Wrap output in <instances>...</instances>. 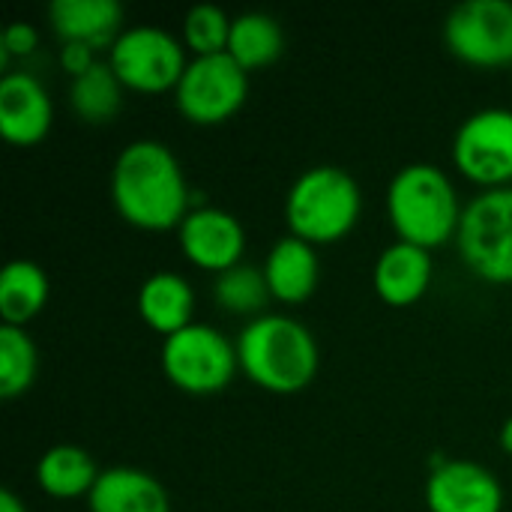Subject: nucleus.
Listing matches in <instances>:
<instances>
[{"instance_id": "7ed1b4c3", "label": "nucleus", "mask_w": 512, "mask_h": 512, "mask_svg": "<svg viewBox=\"0 0 512 512\" xmlns=\"http://www.w3.org/2000/svg\"><path fill=\"white\" fill-rule=\"evenodd\" d=\"M462 201L444 168L411 162L399 168L387 189V216L402 243L438 249L456 240L462 225Z\"/></svg>"}, {"instance_id": "f03ea898", "label": "nucleus", "mask_w": 512, "mask_h": 512, "mask_svg": "<svg viewBox=\"0 0 512 512\" xmlns=\"http://www.w3.org/2000/svg\"><path fill=\"white\" fill-rule=\"evenodd\" d=\"M240 372L261 390L276 396L303 393L321 366L318 342L306 324L288 315L252 318L237 336Z\"/></svg>"}, {"instance_id": "aec40b11", "label": "nucleus", "mask_w": 512, "mask_h": 512, "mask_svg": "<svg viewBox=\"0 0 512 512\" xmlns=\"http://www.w3.org/2000/svg\"><path fill=\"white\" fill-rule=\"evenodd\" d=\"M48 273L27 258H15L0 273V318L9 327H27L48 303Z\"/></svg>"}, {"instance_id": "bb28decb", "label": "nucleus", "mask_w": 512, "mask_h": 512, "mask_svg": "<svg viewBox=\"0 0 512 512\" xmlns=\"http://www.w3.org/2000/svg\"><path fill=\"white\" fill-rule=\"evenodd\" d=\"M57 60H60V69L69 75V81L78 78V75H84L87 69H93V66L99 63L96 48H90V45H84V42H60Z\"/></svg>"}, {"instance_id": "c85d7f7f", "label": "nucleus", "mask_w": 512, "mask_h": 512, "mask_svg": "<svg viewBox=\"0 0 512 512\" xmlns=\"http://www.w3.org/2000/svg\"><path fill=\"white\" fill-rule=\"evenodd\" d=\"M498 444H501V450L512 456V417L501 426V432H498Z\"/></svg>"}, {"instance_id": "a211bd4d", "label": "nucleus", "mask_w": 512, "mask_h": 512, "mask_svg": "<svg viewBox=\"0 0 512 512\" xmlns=\"http://www.w3.org/2000/svg\"><path fill=\"white\" fill-rule=\"evenodd\" d=\"M138 315L153 333L168 339L195 324V291L180 273L159 270L147 276L138 288Z\"/></svg>"}, {"instance_id": "ddd939ff", "label": "nucleus", "mask_w": 512, "mask_h": 512, "mask_svg": "<svg viewBox=\"0 0 512 512\" xmlns=\"http://www.w3.org/2000/svg\"><path fill=\"white\" fill-rule=\"evenodd\" d=\"M54 123V105L42 81L30 72L0 78V135L12 147L39 144Z\"/></svg>"}, {"instance_id": "20e7f679", "label": "nucleus", "mask_w": 512, "mask_h": 512, "mask_svg": "<svg viewBox=\"0 0 512 512\" xmlns=\"http://www.w3.org/2000/svg\"><path fill=\"white\" fill-rule=\"evenodd\" d=\"M363 213L360 183L336 165L306 168L285 195L288 231L312 246H330L348 237Z\"/></svg>"}, {"instance_id": "4be33fe9", "label": "nucleus", "mask_w": 512, "mask_h": 512, "mask_svg": "<svg viewBox=\"0 0 512 512\" xmlns=\"http://www.w3.org/2000/svg\"><path fill=\"white\" fill-rule=\"evenodd\" d=\"M123 84L108 66V60H99L93 69L69 81V105L72 111L93 126L111 123L117 111L123 108Z\"/></svg>"}, {"instance_id": "f8f14e48", "label": "nucleus", "mask_w": 512, "mask_h": 512, "mask_svg": "<svg viewBox=\"0 0 512 512\" xmlns=\"http://www.w3.org/2000/svg\"><path fill=\"white\" fill-rule=\"evenodd\" d=\"M504 486L480 462L444 459L426 480L429 512H504Z\"/></svg>"}, {"instance_id": "f257e3e1", "label": "nucleus", "mask_w": 512, "mask_h": 512, "mask_svg": "<svg viewBox=\"0 0 512 512\" xmlns=\"http://www.w3.org/2000/svg\"><path fill=\"white\" fill-rule=\"evenodd\" d=\"M111 204L123 222L141 231L180 228L192 210V195L180 159L156 138L129 141L111 165Z\"/></svg>"}, {"instance_id": "4468645a", "label": "nucleus", "mask_w": 512, "mask_h": 512, "mask_svg": "<svg viewBox=\"0 0 512 512\" xmlns=\"http://www.w3.org/2000/svg\"><path fill=\"white\" fill-rule=\"evenodd\" d=\"M435 279V261L429 249L396 240L372 267V288L387 306H414L426 297Z\"/></svg>"}, {"instance_id": "393cba45", "label": "nucleus", "mask_w": 512, "mask_h": 512, "mask_svg": "<svg viewBox=\"0 0 512 512\" xmlns=\"http://www.w3.org/2000/svg\"><path fill=\"white\" fill-rule=\"evenodd\" d=\"M231 21L219 6L198 3L183 15V45L192 51V57H210L225 54L231 39Z\"/></svg>"}, {"instance_id": "412c9836", "label": "nucleus", "mask_w": 512, "mask_h": 512, "mask_svg": "<svg viewBox=\"0 0 512 512\" xmlns=\"http://www.w3.org/2000/svg\"><path fill=\"white\" fill-rule=\"evenodd\" d=\"M285 51V30L267 12H243L231 21L228 54L246 69H264Z\"/></svg>"}, {"instance_id": "9d476101", "label": "nucleus", "mask_w": 512, "mask_h": 512, "mask_svg": "<svg viewBox=\"0 0 512 512\" xmlns=\"http://www.w3.org/2000/svg\"><path fill=\"white\" fill-rule=\"evenodd\" d=\"M453 165L471 183L504 189L512 180V111L480 108L453 135Z\"/></svg>"}, {"instance_id": "f3484780", "label": "nucleus", "mask_w": 512, "mask_h": 512, "mask_svg": "<svg viewBox=\"0 0 512 512\" xmlns=\"http://www.w3.org/2000/svg\"><path fill=\"white\" fill-rule=\"evenodd\" d=\"M90 512H171L168 489L147 471L117 465L105 468L87 495Z\"/></svg>"}, {"instance_id": "6e6552de", "label": "nucleus", "mask_w": 512, "mask_h": 512, "mask_svg": "<svg viewBox=\"0 0 512 512\" xmlns=\"http://www.w3.org/2000/svg\"><path fill=\"white\" fill-rule=\"evenodd\" d=\"M249 96V72L225 51L192 57L174 87L177 111L195 126H219L231 120Z\"/></svg>"}, {"instance_id": "6ab92c4d", "label": "nucleus", "mask_w": 512, "mask_h": 512, "mask_svg": "<svg viewBox=\"0 0 512 512\" xmlns=\"http://www.w3.org/2000/svg\"><path fill=\"white\" fill-rule=\"evenodd\" d=\"M99 465L96 459L75 444H57L45 450L36 462V486L42 495L57 498V501H72V498H87L99 480Z\"/></svg>"}, {"instance_id": "5701e85b", "label": "nucleus", "mask_w": 512, "mask_h": 512, "mask_svg": "<svg viewBox=\"0 0 512 512\" xmlns=\"http://www.w3.org/2000/svg\"><path fill=\"white\" fill-rule=\"evenodd\" d=\"M213 300L231 312V315H246V318H261L267 315V303L273 300L264 270L252 264H237L225 273L216 276L213 282Z\"/></svg>"}, {"instance_id": "9b49d317", "label": "nucleus", "mask_w": 512, "mask_h": 512, "mask_svg": "<svg viewBox=\"0 0 512 512\" xmlns=\"http://www.w3.org/2000/svg\"><path fill=\"white\" fill-rule=\"evenodd\" d=\"M177 243L189 264L219 276L243 264L246 228L234 213L222 207L195 204L177 228Z\"/></svg>"}, {"instance_id": "a878e982", "label": "nucleus", "mask_w": 512, "mask_h": 512, "mask_svg": "<svg viewBox=\"0 0 512 512\" xmlns=\"http://www.w3.org/2000/svg\"><path fill=\"white\" fill-rule=\"evenodd\" d=\"M36 48H39V30L30 21H12L3 30V42H0V66H3V75L12 72L9 66H12L15 57H30Z\"/></svg>"}, {"instance_id": "1a4fd4ad", "label": "nucleus", "mask_w": 512, "mask_h": 512, "mask_svg": "<svg viewBox=\"0 0 512 512\" xmlns=\"http://www.w3.org/2000/svg\"><path fill=\"white\" fill-rule=\"evenodd\" d=\"M444 45L468 66H512V0H462L444 18Z\"/></svg>"}, {"instance_id": "cd10ccee", "label": "nucleus", "mask_w": 512, "mask_h": 512, "mask_svg": "<svg viewBox=\"0 0 512 512\" xmlns=\"http://www.w3.org/2000/svg\"><path fill=\"white\" fill-rule=\"evenodd\" d=\"M0 512H27V507H24V501L15 492L3 489L0 492Z\"/></svg>"}, {"instance_id": "39448f33", "label": "nucleus", "mask_w": 512, "mask_h": 512, "mask_svg": "<svg viewBox=\"0 0 512 512\" xmlns=\"http://www.w3.org/2000/svg\"><path fill=\"white\" fill-rule=\"evenodd\" d=\"M159 360L165 378L189 396L222 393L240 369L237 342L201 321L168 336L162 342Z\"/></svg>"}, {"instance_id": "423d86ee", "label": "nucleus", "mask_w": 512, "mask_h": 512, "mask_svg": "<svg viewBox=\"0 0 512 512\" xmlns=\"http://www.w3.org/2000/svg\"><path fill=\"white\" fill-rule=\"evenodd\" d=\"M456 246L477 279L512 285V186L486 189L465 207Z\"/></svg>"}, {"instance_id": "2eb2a0df", "label": "nucleus", "mask_w": 512, "mask_h": 512, "mask_svg": "<svg viewBox=\"0 0 512 512\" xmlns=\"http://www.w3.org/2000/svg\"><path fill=\"white\" fill-rule=\"evenodd\" d=\"M261 270H264V279H267L273 300L288 303V306L306 303L315 294L318 276H321L315 246L294 237V234H285L270 246Z\"/></svg>"}, {"instance_id": "b1692460", "label": "nucleus", "mask_w": 512, "mask_h": 512, "mask_svg": "<svg viewBox=\"0 0 512 512\" xmlns=\"http://www.w3.org/2000/svg\"><path fill=\"white\" fill-rule=\"evenodd\" d=\"M39 369V351L24 327L0 324V396L18 399L24 396Z\"/></svg>"}, {"instance_id": "dca6fc26", "label": "nucleus", "mask_w": 512, "mask_h": 512, "mask_svg": "<svg viewBox=\"0 0 512 512\" xmlns=\"http://www.w3.org/2000/svg\"><path fill=\"white\" fill-rule=\"evenodd\" d=\"M48 21L60 42H84L96 51L111 48L126 30L117 0H51Z\"/></svg>"}, {"instance_id": "0eeeda50", "label": "nucleus", "mask_w": 512, "mask_h": 512, "mask_svg": "<svg viewBox=\"0 0 512 512\" xmlns=\"http://www.w3.org/2000/svg\"><path fill=\"white\" fill-rule=\"evenodd\" d=\"M108 66L126 90L168 93L183 78L189 60L183 39L156 24H135L108 48Z\"/></svg>"}]
</instances>
